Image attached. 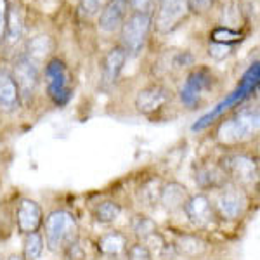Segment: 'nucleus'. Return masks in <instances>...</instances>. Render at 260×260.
<instances>
[{
  "mask_svg": "<svg viewBox=\"0 0 260 260\" xmlns=\"http://www.w3.org/2000/svg\"><path fill=\"white\" fill-rule=\"evenodd\" d=\"M128 0H110V4L106 6V9L103 11L99 18V26L104 31H115L116 28L121 24L127 11Z\"/></svg>",
  "mask_w": 260,
  "mask_h": 260,
  "instance_id": "obj_17",
  "label": "nucleus"
},
{
  "mask_svg": "<svg viewBox=\"0 0 260 260\" xmlns=\"http://www.w3.org/2000/svg\"><path fill=\"white\" fill-rule=\"evenodd\" d=\"M128 246V240L120 231L106 233L98 240V251L104 257H118Z\"/></svg>",
  "mask_w": 260,
  "mask_h": 260,
  "instance_id": "obj_18",
  "label": "nucleus"
},
{
  "mask_svg": "<svg viewBox=\"0 0 260 260\" xmlns=\"http://www.w3.org/2000/svg\"><path fill=\"white\" fill-rule=\"evenodd\" d=\"M169 101V90L161 85H149L136 98V108L142 115H153Z\"/></svg>",
  "mask_w": 260,
  "mask_h": 260,
  "instance_id": "obj_10",
  "label": "nucleus"
},
{
  "mask_svg": "<svg viewBox=\"0 0 260 260\" xmlns=\"http://www.w3.org/2000/svg\"><path fill=\"white\" fill-rule=\"evenodd\" d=\"M104 0H82V9L85 14H94L101 9Z\"/></svg>",
  "mask_w": 260,
  "mask_h": 260,
  "instance_id": "obj_30",
  "label": "nucleus"
},
{
  "mask_svg": "<svg viewBox=\"0 0 260 260\" xmlns=\"http://www.w3.org/2000/svg\"><path fill=\"white\" fill-rule=\"evenodd\" d=\"M64 257L66 260H85V250H83L77 241L64 250Z\"/></svg>",
  "mask_w": 260,
  "mask_h": 260,
  "instance_id": "obj_27",
  "label": "nucleus"
},
{
  "mask_svg": "<svg viewBox=\"0 0 260 260\" xmlns=\"http://www.w3.org/2000/svg\"><path fill=\"white\" fill-rule=\"evenodd\" d=\"M210 40L213 44H220V45H228L231 47L233 44L243 40V33L238 30H233L229 26H217L215 30L210 33Z\"/></svg>",
  "mask_w": 260,
  "mask_h": 260,
  "instance_id": "obj_25",
  "label": "nucleus"
},
{
  "mask_svg": "<svg viewBox=\"0 0 260 260\" xmlns=\"http://www.w3.org/2000/svg\"><path fill=\"white\" fill-rule=\"evenodd\" d=\"M16 224H18V231L21 234L37 233L40 229V225L44 224L40 205L28 198L21 200L18 210H16Z\"/></svg>",
  "mask_w": 260,
  "mask_h": 260,
  "instance_id": "obj_9",
  "label": "nucleus"
},
{
  "mask_svg": "<svg viewBox=\"0 0 260 260\" xmlns=\"http://www.w3.org/2000/svg\"><path fill=\"white\" fill-rule=\"evenodd\" d=\"M7 260H24V258H23V255H18V253H12V255H11V257H9V258H7Z\"/></svg>",
  "mask_w": 260,
  "mask_h": 260,
  "instance_id": "obj_33",
  "label": "nucleus"
},
{
  "mask_svg": "<svg viewBox=\"0 0 260 260\" xmlns=\"http://www.w3.org/2000/svg\"><path fill=\"white\" fill-rule=\"evenodd\" d=\"M14 82L18 85L19 98L30 99L35 92V87L39 83V68H37L35 61L31 57L24 56L16 62L14 68Z\"/></svg>",
  "mask_w": 260,
  "mask_h": 260,
  "instance_id": "obj_6",
  "label": "nucleus"
},
{
  "mask_svg": "<svg viewBox=\"0 0 260 260\" xmlns=\"http://www.w3.org/2000/svg\"><path fill=\"white\" fill-rule=\"evenodd\" d=\"M21 98L12 75L7 71H0V110L14 111L19 106Z\"/></svg>",
  "mask_w": 260,
  "mask_h": 260,
  "instance_id": "obj_16",
  "label": "nucleus"
},
{
  "mask_svg": "<svg viewBox=\"0 0 260 260\" xmlns=\"http://www.w3.org/2000/svg\"><path fill=\"white\" fill-rule=\"evenodd\" d=\"M6 31L9 35L11 42L19 40L21 33H23V11L18 7V4H12L7 11V26Z\"/></svg>",
  "mask_w": 260,
  "mask_h": 260,
  "instance_id": "obj_22",
  "label": "nucleus"
},
{
  "mask_svg": "<svg viewBox=\"0 0 260 260\" xmlns=\"http://www.w3.org/2000/svg\"><path fill=\"white\" fill-rule=\"evenodd\" d=\"M125 253H127V260H153V255L144 243H134L132 246H127Z\"/></svg>",
  "mask_w": 260,
  "mask_h": 260,
  "instance_id": "obj_26",
  "label": "nucleus"
},
{
  "mask_svg": "<svg viewBox=\"0 0 260 260\" xmlns=\"http://www.w3.org/2000/svg\"><path fill=\"white\" fill-rule=\"evenodd\" d=\"M246 198L240 187L225 186L220 189V194L217 196L213 212L224 220H238L245 213Z\"/></svg>",
  "mask_w": 260,
  "mask_h": 260,
  "instance_id": "obj_5",
  "label": "nucleus"
},
{
  "mask_svg": "<svg viewBox=\"0 0 260 260\" xmlns=\"http://www.w3.org/2000/svg\"><path fill=\"white\" fill-rule=\"evenodd\" d=\"M189 0H160L158 28L160 31H170L184 18Z\"/></svg>",
  "mask_w": 260,
  "mask_h": 260,
  "instance_id": "obj_11",
  "label": "nucleus"
},
{
  "mask_svg": "<svg viewBox=\"0 0 260 260\" xmlns=\"http://www.w3.org/2000/svg\"><path fill=\"white\" fill-rule=\"evenodd\" d=\"M151 26V16L144 11H137L127 19L123 24V31H121V39L127 52L137 54L141 47L144 45V40L148 37Z\"/></svg>",
  "mask_w": 260,
  "mask_h": 260,
  "instance_id": "obj_4",
  "label": "nucleus"
},
{
  "mask_svg": "<svg viewBox=\"0 0 260 260\" xmlns=\"http://www.w3.org/2000/svg\"><path fill=\"white\" fill-rule=\"evenodd\" d=\"M7 0H0V40L4 39V33H6V26H7Z\"/></svg>",
  "mask_w": 260,
  "mask_h": 260,
  "instance_id": "obj_28",
  "label": "nucleus"
},
{
  "mask_svg": "<svg viewBox=\"0 0 260 260\" xmlns=\"http://www.w3.org/2000/svg\"><path fill=\"white\" fill-rule=\"evenodd\" d=\"M212 82V73L207 68H200L196 71H192L186 82V87L182 89V101L187 104H192L198 95L210 85Z\"/></svg>",
  "mask_w": 260,
  "mask_h": 260,
  "instance_id": "obj_15",
  "label": "nucleus"
},
{
  "mask_svg": "<svg viewBox=\"0 0 260 260\" xmlns=\"http://www.w3.org/2000/svg\"><path fill=\"white\" fill-rule=\"evenodd\" d=\"M258 130V111L257 110H241L233 118L220 125L217 132V139L222 144H236V142L250 139Z\"/></svg>",
  "mask_w": 260,
  "mask_h": 260,
  "instance_id": "obj_2",
  "label": "nucleus"
},
{
  "mask_svg": "<svg viewBox=\"0 0 260 260\" xmlns=\"http://www.w3.org/2000/svg\"><path fill=\"white\" fill-rule=\"evenodd\" d=\"M130 225H132L134 234H136V236L139 238V240H142V241H144L146 238H149L151 234L158 233L156 222H154L153 219H149V217H146V215H141V213L134 215Z\"/></svg>",
  "mask_w": 260,
  "mask_h": 260,
  "instance_id": "obj_24",
  "label": "nucleus"
},
{
  "mask_svg": "<svg viewBox=\"0 0 260 260\" xmlns=\"http://www.w3.org/2000/svg\"><path fill=\"white\" fill-rule=\"evenodd\" d=\"M212 2L213 0H189V6L192 7V9L201 11V9H207Z\"/></svg>",
  "mask_w": 260,
  "mask_h": 260,
  "instance_id": "obj_31",
  "label": "nucleus"
},
{
  "mask_svg": "<svg viewBox=\"0 0 260 260\" xmlns=\"http://www.w3.org/2000/svg\"><path fill=\"white\" fill-rule=\"evenodd\" d=\"M127 61V50L123 47H115L108 52V56L104 57L103 62V83L104 85H113L116 82V78L120 77L123 64Z\"/></svg>",
  "mask_w": 260,
  "mask_h": 260,
  "instance_id": "obj_14",
  "label": "nucleus"
},
{
  "mask_svg": "<svg viewBox=\"0 0 260 260\" xmlns=\"http://www.w3.org/2000/svg\"><path fill=\"white\" fill-rule=\"evenodd\" d=\"M42 251H44V236H42L40 233L24 234L23 258L24 260H37V258H40Z\"/></svg>",
  "mask_w": 260,
  "mask_h": 260,
  "instance_id": "obj_23",
  "label": "nucleus"
},
{
  "mask_svg": "<svg viewBox=\"0 0 260 260\" xmlns=\"http://www.w3.org/2000/svg\"><path fill=\"white\" fill-rule=\"evenodd\" d=\"M189 191L186 186L179 182H169L161 187L160 194V203L167 208L169 212H177L182 210L186 201L189 200Z\"/></svg>",
  "mask_w": 260,
  "mask_h": 260,
  "instance_id": "obj_13",
  "label": "nucleus"
},
{
  "mask_svg": "<svg viewBox=\"0 0 260 260\" xmlns=\"http://www.w3.org/2000/svg\"><path fill=\"white\" fill-rule=\"evenodd\" d=\"M47 78H49V94L57 104H64L70 99V87H68V73L59 59H52L47 64Z\"/></svg>",
  "mask_w": 260,
  "mask_h": 260,
  "instance_id": "obj_8",
  "label": "nucleus"
},
{
  "mask_svg": "<svg viewBox=\"0 0 260 260\" xmlns=\"http://www.w3.org/2000/svg\"><path fill=\"white\" fill-rule=\"evenodd\" d=\"M149 4V0H130V6L136 7V9H142Z\"/></svg>",
  "mask_w": 260,
  "mask_h": 260,
  "instance_id": "obj_32",
  "label": "nucleus"
},
{
  "mask_svg": "<svg viewBox=\"0 0 260 260\" xmlns=\"http://www.w3.org/2000/svg\"><path fill=\"white\" fill-rule=\"evenodd\" d=\"M194 180L201 189H222L229 182L220 165H201L194 172Z\"/></svg>",
  "mask_w": 260,
  "mask_h": 260,
  "instance_id": "obj_12",
  "label": "nucleus"
},
{
  "mask_svg": "<svg viewBox=\"0 0 260 260\" xmlns=\"http://www.w3.org/2000/svg\"><path fill=\"white\" fill-rule=\"evenodd\" d=\"M45 245L50 251H64L70 245L78 241V222L73 213L66 210H54L44 222Z\"/></svg>",
  "mask_w": 260,
  "mask_h": 260,
  "instance_id": "obj_1",
  "label": "nucleus"
},
{
  "mask_svg": "<svg viewBox=\"0 0 260 260\" xmlns=\"http://www.w3.org/2000/svg\"><path fill=\"white\" fill-rule=\"evenodd\" d=\"M172 246H174V250L177 251V253L184 255V257H187V258L203 257L208 250L207 243L201 240L200 236H196V234H180Z\"/></svg>",
  "mask_w": 260,
  "mask_h": 260,
  "instance_id": "obj_19",
  "label": "nucleus"
},
{
  "mask_svg": "<svg viewBox=\"0 0 260 260\" xmlns=\"http://www.w3.org/2000/svg\"><path fill=\"white\" fill-rule=\"evenodd\" d=\"M121 213V207L116 201L113 200H106L101 201V203L95 205L94 208V219L99 222V224H113Z\"/></svg>",
  "mask_w": 260,
  "mask_h": 260,
  "instance_id": "obj_20",
  "label": "nucleus"
},
{
  "mask_svg": "<svg viewBox=\"0 0 260 260\" xmlns=\"http://www.w3.org/2000/svg\"><path fill=\"white\" fill-rule=\"evenodd\" d=\"M229 180L240 186L253 184L258 177V165L248 154H229L219 163Z\"/></svg>",
  "mask_w": 260,
  "mask_h": 260,
  "instance_id": "obj_3",
  "label": "nucleus"
},
{
  "mask_svg": "<svg viewBox=\"0 0 260 260\" xmlns=\"http://www.w3.org/2000/svg\"><path fill=\"white\" fill-rule=\"evenodd\" d=\"M161 180L158 177H153L146 180L139 189V200L148 207H154L156 203H160V194H161Z\"/></svg>",
  "mask_w": 260,
  "mask_h": 260,
  "instance_id": "obj_21",
  "label": "nucleus"
},
{
  "mask_svg": "<svg viewBox=\"0 0 260 260\" xmlns=\"http://www.w3.org/2000/svg\"><path fill=\"white\" fill-rule=\"evenodd\" d=\"M0 260H4V258H2V255H0Z\"/></svg>",
  "mask_w": 260,
  "mask_h": 260,
  "instance_id": "obj_34",
  "label": "nucleus"
},
{
  "mask_svg": "<svg viewBox=\"0 0 260 260\" xmlns=\"http://www.w3.org/2000/svg\"><path fill=\"white\" fill-rule=\"evenodd\" d=\"M184 213H186L187 220L196 228H207L212 224L215 212H213V205L207 194H194L189 196V200L184 205Z\"/></svg>",
  "mask_w": 260,
  "mask_h": 260,
  "instance_id": "obj_7",
  "label": "nucleus"
},
{
  "mask_svg": "<svg viewBox=\"0 0 260 260\" xmlns=\"http://www.w3.org/2000/svg\"><path fill=\"white\" fill-rule=\"evenodd\" d=\"M231 47L228 45H220V44H210V56L215 57V59H222V57H225L229 54Z\"/></svg>",
  "mask_w": 260,
  "mask_h": 260,
  "instance_id": "obj_29",
  "label": "nucleus"
}]
</instances>
